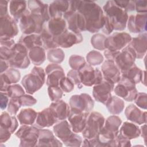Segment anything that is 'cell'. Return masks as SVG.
<instances>
[{"label": "cell", "mask_w": 147, "mask_h": 147, "mask_svg": "<svg viewBox=\"0 0 147 147\" xmlns=\"http://www.w3.org/2000/svg\"><path fill=\"white\" fill-rule=\"evenodd\" d=\"M81 13L86 21V30L98 32L105 24V16L102 8L91 1H69V9Z\"/></svg>", "instance_id": "cell-1"}, {"label": "cell", "mask_w": 147, "mask_h": 147, "mask_svg": "<svg viewBox=\"0 0 147 147\" xmlns=\"http://www.w3.org/2000/svg\"><path fill=\"white\" fill-rule=\"evenodd\" d=\"M105 16V24L102 29L103 32L109 35L115 30L125 29L128 20L127 12L117 5L114 1H108L103 7Z\"/></svg>", "instance_id": "cell-2"}, {"label": "cell", "mask_w": 147, "mask_h": 147, "mask_svg": "<svg viewBox=\"0 0 147 147\" xmlns=\"http://www.w3.org/2000/svg\"><path fill=\"white\" fill-rule=\"evenodd\" d=\"M46 22L42 17L27 10L19 21V25L23 34H40Z\"/></svg>", "instance_id": "cell-3"}, {"label": "cell", "mask_w": 147, "mask_h": 147, "mask_svg": "<svg viewBox=\"0 0 147 147\" xmlns=\"http://www.w3.org/2000/svg\"><path fill=\"white\" fill-rule=\"evenodd\" d=\"M45 71L43 68L38 67H34L30 74L24 76L21 80L25 91L32 95L39 90L45 82Z\"/></svg>", "instance_id": "cell-4"}, {"label": "cell", "mask_w": 147, "mask_h": 147, "mask_svg": "<svg viewBox=\"0 0 147 147\" xmlns=\"http://www.w3.org/2000/svg\"><path fill=\"white\" fill-rule=\"evenodd\" d=\"M40 129L38 127L22 125L15 135L20 140V147L36 146L38 142Z\"/></svg>", "instance_id": "cell-5"}, {"label": "cell", "mask_w": 147, "mask_h": 147, "mask_svg": "<svg viewBox=\"0 0 147 147\" xmlns=\"http://www.w3.org/2000/svg\"><path fill=\"white\" fill-rule=\"evenodd\" d=\"M105 119L99 113L92 111L89 114L86 125L82 131L83 137L91 139L96 137L104 125Z\"/></svg>", "instance_id": "cell-6"}, {"label": "cell", "mask_w": 147, "mask_h": 147, "mask_svg": "<svg viewBox=\"0 0 147 147\" xmlns=\"http://www.w3.org/2000/svg\"><path fill=\"white\" fill-rule=\"evenodd\" d=\"M13 55L9 61L11 68L25 69L30 64V59L28 56L29 50L22 44L16 43L12 48Z\"/></svg>", "instance_id": "cell-7"}, {"label": "cell", "mask_w": 147, "mask_h": 147, "mask_svg": "<svg viewBox=\"0 0 147 147\" xmlns=\"http://www.w3.org/2000/svg\"><path fill=\"white\" fill-rule=\"evenodd\" d=\"M70 110L74 113H91L94 106V101L89 94L82 93L73 95L69 99Z\"/></svg>", "instance_id": "cell-8"}, {"label": "cell", "mask_w": 147, "mask_h": 147, "mask_svg": "<svg viewBox=\"0 0 147 147\" xmlns=\"http://www.w3.org/2000/svg\"><path fill=\"white\" fill-rule=\"evenodd\" d=\"M80 79L83 85L90 87L100 83L103 79L102 73L99 68H93L86 64L78 70Z\"/></svg>", "instance_id": "cell-9"}, {"label": "cell", "mask_w": 147, "mask_h": 147, "mask_svg": "<svg viewBox=\"0 0 147 147\" xmlns=\"http://www.w3.org/2000/svg\"><path fill=\"white\" fill-rule=\"evenodd\" d=\"M114 88V92L117 96L127 102L133 101L138 94L136 84L122 76Z\"/></svg>", "instance_id": "cell-10"}, {"label": "cell", "mask_w": 147, "mask_h": 147, "mask_svg": "<svg viewBox=\"0 0 147 147\" xmlns=\"http://www.w3.org/2000/svg\"><path fill=\"white\" fill-rule=\"evenodd\" d=\"M131 40V36L126 32H115L106 37L105 47L110 51H120L127 46Z\"/></svg>", "instance_id": "cell-11"}, {"label": "cell", "mask_w": 147, "mask_h": 147, "mask_svg": "<svg viewBox=\"0 0 147 147\" xmlns=\"http://www.w3.org/2000/svg\"><path fill=\"white\" fill-rule=\"evenodd\" d=\"M68 29L74 33H80L86 30V21L84 16L77 11L69 9L64 15Z\"/></svg>", "instance_id": "cell-12"}, {"label": "cell", "mask_w": 147, "mask_h": 147, "mask_svg": "<svg viewBox=\"0 0 147 147\" xmlns=\"http://www.w3.org/2000/svg\"><path fill=\"white\" fill-rule=\"evenodd\" d=\"M114 84L109 80L103 79L99 84L94 86L92 95L95 100L106 105L111 97Z\"/></svg>", "instance_id": "cell-13"}, {"label": "cell", "mask_w": 147, "mask_h": 147, "mask_svg": "<svg viewBox=\"0 0 147 147\" xmlns=\"http://www.w3.org/2000/svg\"><path fill=\"white\" fill-rule=\"evenodd\" d=\"M18 33L17 21L9 14L0 17V40H10Z\"/></svg>", "instance_id": "cell-14"}, {"label": "cell", "mask_w": 147, "mask_h": 147, "mask_svg": "<svg viewBox=\"0 0 147 147\" xmlns=\"http://www.w3.org/2000/svg\"><path fill=\"white\" fill-rule=\"evenodd\" d=\"M136 59V54L133 50L129 46H126L119 51L114 61L120 71L122 72L133 65Z\"/></svg>", "instance_id": "cell-15"}, {"label": "cell", "mask_w": 147, "mask_h": 147, "mask_svg": "<svg viewBox=\"0 0 147 147\" xmlns=\"http://www.w3.org/2000/svg\"><path fill=\"white\" fill-rule=\"evenodd\" d=\"M55 41L58 47L68 48L80 43L83 38L81 33H76L67 29L58 36L55 37Z\"/></svg>", "instance_id": "cell-16"}, {"label": "cell", "mask_w": 147, "mask_h": 147, "mask_svg": "<svg viewBox=\"0 0 147 147\" xmlns=\"http://www.w3.org/2000/svg\"><path fill=\"white\" fill-rule=\"evenodd\" d=\"M45 71L47 75L46 84L48 86H59L60 80L65 76L63 68L58 64H48Z\"/></svg>", "instance_id": "cell-17"}, {"label": "cell", "mask_w": 147, "mask_h": 147, "mask_svg": "<svg viewBox=\"0 0 147 147\" xmlns=\"http://www.w3.org/2000/svg\"><path fill=\"white\" fill-rule=\"evenodd\" d=\"M146 13H137L128 18L127 26L128 30L133 33H143L146 31Z\"/></svg>", "instance_id": "cell-18"}, {"label": "cell", "mask_w": 147, "mask_h": 147, "mask_svg": "<svg viewBox=\"0 0 147 147\" xmlns=\"http://www.w3.org/2000/svg\"><path fill=\"white\" fill-rule=\"evenodd\" d=\"M103 79L117 83L121 79V71L114 61L106 60L101 66Z\"/></svg>", "instance_id": "cell-19"}, {"label": "cell", "mask_w": 147, "mask_h": 147, "mask_svg": "<svg viewBox=\"0 0 147 147\" xmlns=\"http://www.w3.org/2000/svg\"><path fill=\"white\" fill-rule=\"evenodd\" d=\"M90 113H74L70 112L68 120L71 126L72 130L75 133H82L84 130L88 117Z\"/></svg>", "instance_id": "cell-20"}, {"label": "cell", "mask_w": 147, "mask_h": 147, "mask_svg": "<svg viewBox=\"0 0 147 147\" xmlns=\"http://www.w3.org/2000/svg\"><path fill=\"white\" fill-rule=\"evenodd\" d=\"M134 52L136 59H142L145 55L147 47V34L143 33L136 37L131 38L127 45Z\"/></svg>", "instance_id": "cell-21"}, {"label": "cell", "mask_w": 147, "mask_h": 147, "mask_svg": "<svg viewBox=\"0 0 147 147\" xmlns=\"http://www.w3.org/2000/svg\"><path fill=\"white\" fill-rule=\"evenodd\" d=\"M21 78L20 72L14 68H8L1 74V92H6L8 87L11 84H16Z\"/></svg>", "instance_id": "cell-22"}, {"label": "cell", "mask_w": 147, "mask_h": 147, "mask_svg": "<svg viewBox=\"0 0 147 147\" xmlns=\"http://www.w3.org/2000/svg\"><path fill=\"white\" fill-rule=\"evenodd\" d=\"M58 120L52 110L49 107L40 111L37 114L36 125L38 127H49L57 123Z\"/></svg>", "instance_id": "cell-23"}, {"label": "cell", "mask_w": 147, "mask_h": 147, "mask_svg": "<svg viewBox=\"0 0 147 147\" xmlns=\"http://www.w3.org/2000/svg\"><path fill=\"white\" fill-rule=\"evenodd\" d=\"M125 114L126 118L138 125L146 123V112L142 111L133 104H130L126 108Z\"/></svg>", "instance_id": "cell-24"}, {"label": "cell", "mask_w": 147, "mask_h": 147, "mask_svg": "<svg viewBox=\"0 0 147 147\" xmlns=\"http://www.w3.org/2000/svg\"><path fill=\"white\" fill-rule=\"evenodd\" d=\"M63 144L57 139L52 131L48 129H40V134L36 146H62Z\"/></svg>", "instance_id": "cell-25"}, {"label": "cell", "mask_w": 147, "mask_h": 147, "mask_svg": "<svg viewBox=\"0 0 147 147\" xmlns=\"http://www.w3.org/2000/svg\"><path fill=\"white\" fill-rule=\"evenodd\" d=\"M49 107L52 110L58 121L68 118L71 112L69 106L64 100L60 99L53 102Z\"/></svg>", "instance_id": "cell-26"}, {"label": "cell", "mask_w": 147, "mask_h": 147, "mask_svg": "<svg viewBox=\"0 0 147 147\" xmlns=\"http://www.w3.org/2000/svg\"><path fill=\"white\" fill-rule=\"evenodd\" d=\"M53 132L55 136L60 139L63 142L68 140L74 134L71 126L67 121L63 120L53 126Z\"/></svg>", "instance_id": "cell-27"}, {"label": "cell", "mask_w": 147, "mask_h": 147, "mask_svg": "<svg viewBox=\"0 0 147 147\" xmlns=\"http://www.w3.org/2000/svg\"><path fill=\"white\" fill-rule=\"evenodd\" d=\"M69 1H54L48 6V12L51 18L55 17H62L69 10Z\"/></svg>", "instance_id": "cell-28"}, {"label": "cell", "mask_w": 147, "mask_h": 147, "mask_svg": "<svg viewBox=\"0 0 147 147\" xmlns=\"http://www.w3.org/2000/svg\"><path fill=\"white\" fill-rule=\"evenodd\" d=\"M27 3L29 10L31 13L41 15L46 22L51 19L48 12L49 5L37 0L28 1Z\"/></svg>", "instance_id": "cell-29"}, {"label": "cell", "mask_w": 147, "mask_h": 147, "mask_svg": "<svg viewBox=\"0 0 147 147\" xmlns=\"http://www.w3.org/2000/svg\"><path fill=\"white\" fill-rule=\"evenodd\" d=\"M46 25L49 32L54 37L59 36L67 29L66 21L62 17L52 18L46 22Z\"/></svg>", "instance_id": "cell-30"}, {"label": "cell", "mask_w": 147, "mask_h": 147, "mask_svg": "<svg viewBox=\"0 0 147 147\" xmlns=\"http://www.w3.org/2000/svg\"><path fill=\"white\" fill-rule=\"evenodd\" d=\"M27 1H10L9 2V11L12 17L17 21H19L21 17L28 10Z\"/></svg>", "instance_id": "cell-31"}, {"label": "cell", "mask_w": 147, "mask_h": 147, "mask_svg": "<svg viewBox=\"0 0 147 147\" xmlns=\"http://www.w3.org/2000/svg\"><path fill=\"white\" fill-rule=\"evenodd\" d=\"M119 133L123 137L130 140L140 136L141 130L138 125L134 123L125 122L121 126Z\"/></svg>", "instance_id": "cell-32"}, {"label": "cell", "mask_w": 147, "mask_h": 147, "mask_svg": "<svg viewBox=\"0 0 147 147\" xmlns=\"http://www.w3.org/2000/svg\"><path fill=\"white\" fill-rule=\"evenodd\" d=\"M18 126V122L14 115L8 112L3 111L1 115L0 127L9 130L11 134L14 133Z\"/></svg>", "instance_id": "cell-33"}, {"label": "cell", "mask_w": 147, "mask_h": 147, "mask_svg": "<svg viewBox=\"0 0 147 147\" xmlns=\"http://www.w3.org/2000/svg\"><path fill=\"white\" fill-rule=\"evenodd\" d=\"M38 113L34 109L28 108L22 109L17 115V118L21 125H32L37 118Z\"/></svg>", "instance_id": "cell-34"}, {"label": "cell", "mask_w": 147, "mask_h": 147, "mask_svg": "<svg viewBox=\"0 0 147 147\" xmlns=\"http://www.w3.org/2000/svg\"><path fill=\"white\" fill-rule=\"evenodd\" d=\"M18 42L24 45L28 50L34 47L42 46L41 36L38 34H22L19 38Z\"/></svg>", "instance_id": "cell-35"}, {"label": "cell", "mask_w": 147, "mask_h": 147, "mask_svg": "<svg viewBox=\"0 0 147 147\" xmlns=\"http://www.w3.org/2000/svg\"><path fill=\"white\" fill-rule=\"evenodd\" d=\"M28 56L32 63L37 66L42 64L46 59L45 49L41 46L34 47L29 49Z\"/></svg>", "instance_id": "cell-36"}, {"label": "cell", "mask_w": 147, "mask_h": 147, "mask_svg": "<svg viewBox=\"0 0 147 147\" xmlns=\"http://www.w3.org/2000/svg\"><path fill=\"white\" fill-rule=\"evenodd\" d=\"M143 70L138 68L135 64L129 69L121 72V76L129 79L136 84L141 82Z\"/></svg>", "instance_id": "cell-37"}, {"label": "cell", "mask_w": 147, "mask_h": 147, "mask_svg": "<svg viewBox=\"0 0 147 147\" xmlns=\"http://www.w3.org/2000/svg\"><path fill=\"white\" fill-rule=\"evenodd\" d=\"M106 106L110 114L118 115L123 111L125 107V102L118 96H111Z\"/></svg>", "instance_id": "cell-38"}, {"label": "cell", "mask_w": 147, "mask_h": 147, "mask_svg": "<svg viewBox=\"0 0 147 147\" xmlns=\"http://www.w3.org/2000/svg\"><path fill=\"white\" fill-rule=\"evenodd\" d=\"M40 35L42 42V47L45 49L50 50L58 47L55 41V37L49 32L47 27L46 22L45 23L42 30Z\"/></svg>", "instance_id": "cell-39"}, {"label": "cell", "mask_w": 147, "mask_h": 147, "mask_svg": "<svg viewBox=\"0 0 147 147\" xmlns=\"http://www.w3.org/2000/svg\"><path fill=\"white\" fill-rule=\"evenodd\" d=\"M65 58V53L60 48H54L48 51L47 52V59L49 61L55 63L60 64Z\"/></svg>", "instance_id": "cell-40"}, {"label": "cell", "mask_w": 147, "mask_h": 147, "mask_svg": "<svg viewBox=\"0 0 147 147\" xmlns=\"http://www.w3.org/2000/svg\"><path fill=\"white\" fill-rule=\"evenodd\" d=\"M86 60L89 65L95 66L100 64L103 61L104 57L99 52L92 50L87 54Z\"/></svg>", "instance_id": "cell-41"}, {"label": "cell", "mask_w": 147, "mask_h": 147, "mask_svg": "<svg viewBox=\"0 0 147 147\" xmlns=\"http://www.w3.org/2000/svg\"><path fill=\"white\" fill-rule=\"evenodd\" d=\"M106 37L101 33H96L93 35L91 38V44L92 47L100 51H105V41Z\"/></svg>", "instance_id": "cell-42"}, {"label": "cell", "mask_w": 147, "mask_h": 147, "mask_svg": "<svg viewBox=\"0 0 147 147\" xmlns=\"http://www.w3.org/2000/svg\"><path fill=\"white\" fill-rule=\"evenodd\" d=\"M10 98H19L25 94L24 88L18 84H10L6 92Z\"/></svg>", "instance_id": "cell-43"}, {"label": "cell", "mask_w": 147, "mask_h": 147, "mask_svg": "<svg viewBox=\"0 0 147 147\" xmlns=\"http://www.w3.org/2000/svg\"><path fill=\"white\" fill-rule=\"evenodd\" d=\"M69 64L71 68L74 70H79L86 64V61L83 56L78 55H71L69 59Z\"/></svg>", "instance_id": "cell-44"}, {"label": "cell", "mask_w": 147, "mask_h": 147, "mask_svg": "<svg viewBox=\"0 0 147 147\" xmlns=\"http://www.w3.org/2000/svg\"><path fill=\"white\" fill-rule=\"evenodd\" d=\"M48 93L49 99L53 101L60 100L63 94V91L59 86H48Z\"/></svg>", "instance_id": "cell-45"}, {"label": "cell", "mask_w": 147, "mask_h": 147, "mask_svg": "<svg viewBox=\"0 0 147 147\" xmlns=\"http://www.w3.org/2000/svg\"><path fill=\"white\" fill-rule=\"evenodd\" d=\"M21 105L18 98H10L8 106H7V112L12 115H14L17 114Z\"/></svg>", "instance_id": "cell-46"}, {"label": "cell", "mask_w": 147, "mask_h": 147, "mask_svg": "<svg viewBox=\"0 0 147 147\" xmlns=\"http://www.w3.org/2000/svg\"><path fill=\"white\" fill-rule=\"evenodd\" d=\"M67 77L74 84V85H76L78 88L79 89L82 88L83 84L81 83L78 71L74 69L69 71L67 74Z\"/></svg>", "instance_id": "cell-47"}, {"label": "cell", "mask_w": 147, "mask_h": 147, "mask_svg": "<svg viewBox=\"0 0 147 147\" xmlns=\"http://www.w3.org/2000/svg\"><path fill=\"white\" fill-rule=\"evenodd\" d=\"M59 87L63 92L68 93L74 89V84L67 77L64 76L60 80Z\"/></svg>", "instance_id": "cell-48"}, {"label": "cell", "mask_w": 147, "mask_h": 147, "mask_svg": "<svg viewBox=\"0 0 147 147\" xmlns=\"http://www.w3.org/2000/svg\"><path fill=\"white\" fill-rule=\"evenodd\" d=\"M135 104L139 107L146 110L147 107V94L145 92H138L134 99Z\"/></svg>", "instance_id": "cell-49"}, {"label": "cell", "mask_w": 147, "mask_h": 147, "mask_svg": "<svg viewBox=\"0 0 147 147\" xmlns=\"http://www.w3.org/2000/svg\"><path fill=\"white\" fill-rule=\"evenodd\" d=\"M82 142V137L76 133H74L71 137L63 143L67 146H80Z\"/></svg>", "instance_id": "cell-50"}, {"label": "cell", "mask_w": 147, "mask_h": 147, "mask_svg": "<svg viewBox=\"0 0 147 147\" xmlns=\"http://www.w3.org/2000/svg\"><path fill=\"white\" fill-rule=\"evenodd\" d=\"M117 6L124 9L126 11H131L135 10V1H114Z\"/></svg>", "instance_id": "cell-51"}, {"label": "cell", "mask_w": 147, "mask_h": 147, "mask_svg": "<svg viewBox=\"0 0 147 147\" xmlns=\"http://www.w3.org/2000/svg\"><path fill=\"white\" fill-rule=\"evenodd\" d=\"M18 99L21 106H32L37 103V100L29 94H24Z\"/></svg>", "instance_id": "cell-52"}, {"label": "cell", "mask_w": 147, "mask_h": 147, "mask_svg": "<svg viewBox=\"0 0 147 147\" xmlns=\"http://www.w3.org/2000/svg\"><path fill=\"white\" fill-rule=\"evenodd\" d=\"M12 55H13L12 48H9L6 47L1 46V48H0L1 59L8 61L11 58Z\"/></svg>", "instance_id": "cell-53"}, {"label": "cell", "mask_w": 147, "mask_h": 147, "mask_svg": "<svg viewBox=\"0 0 147 147\" xmlns=\"http://www.w3.org/2000/svg\"><path fill=\"white\" fill-rule=\"evenodd\" d=\"M135 10L138 13H146L147 1H135Z\"/></svg>", "instance_id": "cell-54"}, {"label": "cell", "mask_w": 147, "mask_h": 147, "mask_svg": "<svg viewBox=\"0 0 147 147\" xmlns=\"http://www.w3.org/2000/svg\"><path fill=\"white\" fill-rule=\"evenodd\" d=\"M11 132L7 129L0 127V142L1 144L6 142L11 136Z\"/></svg>", "instance_id": "cell-55"}, {"label": "cell", "mask_w": 147, "mask_h": 147, "mask_svg": "<svg viewBox=\"0 0 147 147\" xmlns=\"http://www.w3.org/2000/svg\"><path fill=\"white\" fill-rule=\"evenodd\" d=\"M1 96H0V106L1 110L5 109L7 106H8L9 100V96L6 92H0Z\"/></svg>", "instance_id": "cell-56"}, {"label": "cell", "mask_w": 147, "mask_h": 147, "mask_svg": "<svg viewBox=\"0 0 147 147\" xmlns=\"http://www.w3.org/2000/svg\"><path fill=\"white\" fill-rule=\"evenodd\" d=\"M9 2L5 0L0 1V17H3L8 14Z\"/></svg>", "instance_id": "cell-57"}, {"label": "cell", "mask_w": 147, "mask_h": 147, "mask_svg": "<svg viewBox=\"0 0 147 147\" xmlns=\"http://www.w3.org/2000/svg\"><path fill=\"white\" fill-rule=\"evenodd\" d=\"M119 51H112L109 49H105L104 51L105 57L109 60L114 61L116 56L119 53Z\"/></svg>", "instance_id": "cell-58"}, {"label": "cell", "mask_w": 147, "mask_h": 147, "mask_svg": "<svg viewBox=\"0 0 147 147\" xmlns=\"http://www.w3.org/2000/svg\"><path fill=\"white\" fill-rule=\"evenodd\" d=\"M15 41L13 39L10 40H0V44L1 46L6 47L9 48H12L13 46L15 45Z\"/></svg>", "instance_id": "cell-59"}, {"label": "cell", "mask_w": 147, "mask_h": 147, "mask_svg": "<svg viewBox=\"0 0 147 147\" xmlns=\"http://www.w3.org/2000/svg\"><path fill=\"white\" fill-rule=\"evenodd\" d=\"M0 64H1V74L5 72L8 69L9 67H10L8 61L2 60V59H1L0 60Z\"/></svg>", "instance_id": "cell-60"}, {"label": "cell", "mask_w": 147, "mask_h": 147, "mask_svg": "<svg viewBox=\"0 0 147 147\" xmlns=\"http://www.w3.org/2000/svg\"><path fill=\"white\" fill-rule=\"evenodd\" d=\"M141 130V134L140 136H141L142 137V138H144V142L145 145H146V124L144 123V125H142L140 129Z\"/></svg>", "instance_id": "cell-61"}]
</instances>
